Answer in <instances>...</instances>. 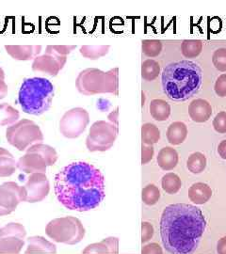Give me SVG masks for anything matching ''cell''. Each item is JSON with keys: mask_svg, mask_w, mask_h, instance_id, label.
<instances>
[{"mask_svg": "<svg viewBox=\"0 0 226 254\" xmlns=\"http://www.w3.org/2000/svg\"><path fill=\"white\" fill-rule=\"evenodd\" d=\"M55 194L70 210L78 212L96 208L105 198V179L102 173L87 162L65 166L55 176Z\"/></svg>", "mask_w": 226, "mask_h": 254, "instance_id": "obj_1", "label": "cell"}, {"mask_svg": "<svg viewBox=\"0 0 226 254\" xmlns=\"http://www.w3.org/2000/svg\"><path fill=\"white\" fill-rule=\"evenodd\" d=\"M207 221L198 207L187 203L167 206L160 219L163 247L171 254H193L198 249Z\"/></svg>", "mask_w": 226, "mask_h": 254, "instance_id": "obj_2", "label": "cell"}, {"mask_svg": "<svg viewBox=\"0 0 226 254\" xmlns=\"http://www.w3.org/2000/svg\"><path fill=\"white\" fill-rule=\"evenodd\" d=\"M163 91L172 101L188 100L199 91L203 72L199 65L190 61L168 64L161 74Z\"/></svg>", "mask_w": 226, "mask_h": 254, "instance_id": "obj_3", "label": "cell"}, {"mask_svg": "<svg viewBox=\"0 0 226 254\" xmlns=\"http://www.w3.org/2000/svg\"><path fill=\"white\" fill-rule=\"evenodd\" d=\"M54 93V86L50 80L45 77L27 78L19 90V105L25 113L39 116L50 109Z\"/></svg>", "mask_w": 226, "mask_h": 254, "instance_id": "obj_4", "label": "cell"}, {"mask_svg": "<svg viewBox=\"0 0 226 254\" xmlns=\"http://www.w3.org/2000/svg\"><path fill=\"white\" fill-rule=\"evenodd\" d=\"M75 86L83 95H96L102 93L119 94V69L113 68L103 72L96 68H88L78 74Z\"/></svg>", "mask_w": 226, "mask_h": 254, "instance_id": "obj_5", "label": "cell"}, {"mask_svg": "<svg viewBox=\"0 0 226 254\" xmlns=\"http://www.w3.org/2000/svg\"><path fill=\"white\" fill-rule=\"evenodd\" d=\"M6 137L9 144L24 151L28 146L43 141L44 135L40 127L33 121L22 119L7 128Z\"/></svg>", "mask_w": 226, "mask_h": 254, "instance_id": "obj_6", "label": "cell"}, {"mask_svg": "<svg viewBox=\"0 0 226 254\" xmlns=\"http://www.w3.org/2000/svg\"><path fill=\"white\" fill-rule=\"evenodd\" d=\"M119 129L113 124L106 121H97L90 127L86 144L88 149L94 151H107L113 145Z\"/></svg>", "mask_w": 226, "mask_h": 254, "instance_id": "obj_7", "label": "cell"}, {"mask_svg": "<svg viewBox=\"0 0 226 254\" xmlns=\"http://www.w3.org/2000/svg\"><path fill=\"white\" fill-rule=\"evenodd\" d=\"M90 123V115L86 109L75 108L64 113L60 121V132L65 137H78Z\"/></svg>", "mask_w": 226, "mask_h": 254, "instance_id": "obj_8", "label": "cell"}, {"mask_svg": "<svg viewBox=\"0 0 226 254\" xmlns=\"http://www.w3.org/2000/svg\"><path fill=\"white\" fill-rule=\"evenodd\" d=\"M67 62V57L56 54L49 46L46 47L44 55L37 57L32 64V70L35 73H43L50 76H56L64 69Z\"/></svg>", "mask_w": 226, "mask_h": 254, "instance_id": "obj_9", "label": "cell"}, {"mask_svg": "<svg viewBox=\"0 0 226 254\" xmlns=\"http://www.w3.org/2000/svg\"><path fill=\"white\" fill-rule=\"evenodd\" d=\"M7 53L15 61H34L42 52L41 46H5Z\"/></svg>", "mask_w": 226, "mask_h": 254, "instance_id": "obj_10", "label": "cell"}, {"mask_svg": "<svg viewBox=\"0 0 226 254\" xmlns=\"http://www.w3.org/2000/svg\"><path fill=\"white\" fill-rule=\"evenodd\" d=\"M189 114L193 122L199 124L206 123L212 115L211 105L205 99H195L189 106Z\"/></svg>", "mask_w": 226, "mask_h": 254, "instance_id": "obj_11", "label": "cell"}, {"mask_svg": "<svg viewBox=\"0 0 226 254\" xmlns=\"http://www.w3.org/2000/svg\"><path fill=\"white\" fill-rule=\"evenodd\" d=\"M212 196L210 187L204 183L193 184L189 190V198L195 204H204L208 202Z\"/></svg>", "mask_w": 226, "mask_h": 254, "instance_id": "obj_12", "label": "cell"}, {"mask_svg": "<svg viewBox=\"0 0 226 254\" xmlns=\"http://www.w3.org/2000/svg\"><path fill=\"white\" fill-rule=\"evenodd\" d=\"M157 163L163 171H172L178 163V154L172 147H164L158 155Z\"/></svg>", "mask_w": 226, "mask_h": 254, "instance_id": "obj_13", "label": "cell"}, {"mask_svg": "<svg viewBox=\"0 0 226 254\" xmlns=\"http://www.w3.org/2000/svg\"><path fill=\"white\" fill-rule=\"evenodd\" d=\"M188 136V127L182 122H174L167 130L168 141L172 145H179Z\"/></svg>", "mask_w": 226, "mask_h": 254, "instance_id": "obj_14", "label": "cell"}, {"mask_svg": "<svg viewBox=\"0 0 226 254\" xmlns=\"http://www.w3.org/2000/svg\"><path fill=\"white\" fill-rule=\"evenodd\" d=\"M150 114L157 122H164L171 115V106L162 99H154L150 103Z\"/></svg>", "mask_w": 226, "mask_h": 254, "instance_id": "obj_15", "label": "cell"}, {"mask_svg": "<svg viewBox=\"0 0 226 254\" xmlns=\"http://www.w3.org/2000/svg\"><path fill=\"white\" fill-rule=\"evenodd\" d=\"M20 118L18 110L8 103L0 104V127H11Z\"/></svg>", "mask_w": 226, "mask_h": 254, "instance_id": "obj_16", "label": "cell"}, {"mask_svg": "<svg viewBox=\"0 0 226 254\" xmlns=\"http://www.w3.org/2000/svg\"><path fill=\"white\" fill-rule=\"evenodd\" d=\"M160 138V131L153 124H145L142 127V140L143 144L153 145L158 142Z\"/></svg>", "mask_w": 226, "mask_h": 254, "instance_id": "obj_17", "label": "cell"}, {"mask_svg": "<svg viewBox=\"0 0 226 254\" xmlns=\"http://www.w3.org/2000/svg\"><path fill=\"white\" fill-rule=\"evenodd\" d=\"M160 73V65L154 60H146L142 64V76L146 81H153Z\"/></svg>", "mask_w": 226, "mask_h": 254, "instance_id": "obj_18", "label": "cell"}, {"mask_svg": "<svg viewBox=\"0 0 226 254\" xmlns=\"http://www.w3.org/2000/svg\"><path fill=\"white\" fill-rule=\"evenodd\" d=\"M109 46H83L80 47V54L91 61L98 60L109 53Z\"/></svg>", "mask_w": 226, "mask_h": 254, "instance_id": "obj_19", "label": "cell"}, {"mask_svg": "<svg viewBox=\"0 0 226 254\" xmlns=\"http://www.w3.org/2000/svg\"><path fill=\"white\" fill-rule=\"evenodd\" d=\"M203 50V43L196 40H186L181 45L182 54L187 59H194L198 57Z\"/></svg>", "mask_w": 226, "mask_h": 254, "instance_id": "obj_20", "label": "cell"}, {"mask_svg": "<svg viewBox=\"0 0 226 254\" xmlns=\"http://www.w3.org/2000/svg\"><path fill=\"white\" fill-rule=\"evenodd\" d=\"M163 190L168 194H175L177 193L182 187V182L179 176L175 173H167L162 177Z\"/></svg>", "mask_w": 226, "mask_h": 254, "instance_id": "obj_21", "label": "cell"}, {"mask_svg": "<svg viewBox=\"0 0 226 254\" xmlns=\"http://www.w3.org/2000/svg\"><path fill=\"white\" fill-rule=\"evenodd\" d=\"M187 167L190 173L194 174L203 173L207 167V158L205 154L199 152L191 154L188 159Z\"/></svg>", "mask_w": 226, "mask_h": 254, "instance_id": "obj_22", "label": "cell"}, {"mask_svg": "<svg viewBox=\"0 0 226 254\" xmlns=\"http://www.w3.org/2000/svg\"><path fill=\"white\" fill-rule=\"evenodd\" d=\"M143 52L148 58H155L162 51V44L157 40H145L143 41Z\"/></svg>", "mask_w": 226, "mask_h": 254, "instance_id": "obj_23", "label": "cell"}, {"mask_svg": "<svg viewBox=\"0 0 226 254\" xmlns=\"http://www.w3.org/2000/svg\"><path fill=\"white\" fill-rule=\"evenodd\" d=\"M28 153H35L41 154L45 157V161L48 164L54 163L56 159V152L54 149L50 146L44 145V144H34L31 146L28 150Z\"/></svg>", "mask_w": 226, "mask_h": 254, "instance_id": "obj_24", "label": "cell"}, {"mask_svg": "<svg viewBox=\"0 0 226 254\" xmlns=\"http://www.w3.org/2000/svg\"><path fill=\"white\" fill-rule=\"evenodd\" d=\"M160 198L159 190L154 185H148L143 190V200L147 205H154Z\"/></svg>", "mask_w": 226, "mask_h": 254, "instance_id": "obj_25", "label": "cell"}, {"mask_svg": "<svg viewBox=\"0 0 226 254\" xmlns=\"http://www.w3.org/2000/svg\"><path fill=\"white\" fill-rule=\"evenodd\" d=\"M13 164H12V157L5 149L0 148V173L6 174L12 173Z\"/></svg>", "mask_w": 226, "mask_h": 254, "instance_id": "obj_26", "label": "cell"}, {"mask_svg": "<svg viewBox=\"0 0 226 254\" xmlns=\"http://www.w3.org/2000/svg\"><path fill=\"white\" fill-rule=\"evenodd\" d=\"M212 63L220 72H226V48H220L214 52Z\"/></svg>", "mask_w": 226, "mask_h": 254, "instance_id": "obj_27", "label": "cell"}, {"mask_svg": "<svg viewBox=\"0 0 226 254\" xmlns=\"http://www.w3.org/2000/svg\"><path fill=\"white\" fill-rule=\"evenodd\" d=\"M38 156H39V154H38ZM38 156L27 154L24 158L21 159L20 166L22 168H24L26 171H30L32 169H43V165L38 164L40 163V159H38Z\"/></svg>", "mask_w": 226, "mask_h": 254, "instance_id": "obj_28", "label": "cell"}, {"mask_svg": "<svg viewBox=\"0 0 226 254\" xmlns=\"http://www.w3.org/2000/svg\"><path fill=\"white\" fill-rule=\"evenodd\" d=\"M213 127L215 131L220 134L226 133V112L222 111L218 113L213 120Z\"/></svg>", "mask_w": 226, "mask_h": 254, "instance_id": "obj_29", "label": "cell"}, {"mask_svg": "<svg viewBox=\"0 0 226 254\" xmlns=\"http://www.w3.org/2000/svg\"><path fill=\"white\" fill-rule=\"evenodd\" d=\"M214 90L220 97H226V73L220 75L216 80Z\"/></svg>", "mask_w": 226, "mask_h": 254, "instance_id": "obj_30", "label": "cell"}, {"mask_svg": "<svg viewBox=\"0 0 226 254\" xmlns=\"http://www.w3.org/2000/svg\"><path fill=\"white\" fill-rule=\"evenodd\" d=\"M49 48L54 51L56 54L60 55L62 57H68V55L75 49V46H48Z\"/></svg>", "mask_w": 226, "mask_h": 254, "instance_id": "obj_31", "label": "cell"}, {"mask_svg": "<svg viewBox=\"0 0 226 254\" xmlns=\"http://www.w3.org/2000/svg\"><path fill=\"white\" fill-rule=\"evenodd\" d=\"M154 155V147L153 145L143 144V164L148 163Z\"/></svg>", "mask_w": 226, "mask_h": 254, "instance_id": "obj_32", "label": "cell"}, {"mask_svg": "<svg viewBox=\"0 0 226 254\" xmlns=\"http://www.w3.org/2000/svg\"><path fill=\"white\" fill-rule=\"evenodd\" d=\"M8 94V85L6 82L0 79V100L4 99Z\"/></svg>", "mask_w": 226, "mask_h": 254, "instance_id": "obj_33", "label": "cell"}, {"mask_svg": "<svg viewBox=\"0 0 226 254\" xmlns=\"http://www.w3.org/2000/svg\"><path fill=\"white\" fill-rule=\"evenodd\" d=\"M217 251L219 254H226V237L220 239L218 242Z\"/></svg>", "mask_w": 226, "mask_h": 254, "instance_id": "obj_34", "label": "cell"}, {"mask_svg": "<svg viewBox=\"0 0 226 254\" xmlns=\"http://www.w3.org/2000/svg\"><path fill=\"white\" fill-rule=\"evenodd\" d=\"M218 153L223 159H226V139L223 140L218 146Z\"/></svg>", "mask_w": 226, "mask_h": 254, "instance_id": "obj_35", "label": "cell"}, {"mask_svg": "<svg viewBox=\"0 0 226 254\" xmlns=\"http://www.w3.org/2000/svg\"><path fill=\"white\" fill-rule=\"evenodd\" d=\"M118 110L119 109H116L114 111H112L110 114L109 115V121L111 122V124H113L114 126H116L118 127L119 126V124H118V114H119V112H118Z\"/></svg>", "mask_w": 226, "mask_h": 254, "instance_id": "obj_36", "label": "cell"}]
</instances>
